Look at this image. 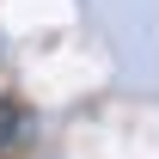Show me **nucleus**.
Wrapping results in <instances>:
<instances>
[{
    "label": "nucleus",
    "mask_w": 159,
    "mask_h": 159,
    "mask_svg": "<svg viewBox=\"0 0 159 159\" xmlns=\"http://www.w3.org/2000/svg\"><path fill=\"white\" fill-rule=\"evenodd\" d=\"M25 135H31V116H25V110H19L12 98H0V159L12 153V147H19Z\"/></svg>",
    "instance_id": "1"
}]
</instances>
